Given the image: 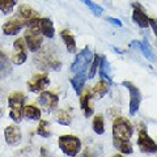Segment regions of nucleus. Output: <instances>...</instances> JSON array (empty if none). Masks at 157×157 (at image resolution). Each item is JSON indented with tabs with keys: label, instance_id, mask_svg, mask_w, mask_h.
I'll list each match as a JSON object with an SVG mask.
<instances>
[{
	"label": "nucleus",
	"instance_id": "obj_1",
	"mask_svg": "<svg viewBox=\"0 0 157 157\" xmlns=\"http://www.w3.org/2000/svg\"><path fill=\"white\" fill-rule=\"evenodd\" d=\"M34 62H36V66L39 70H43V71H51V70L58 71L62 66L58 55L50 47H46L45 50L39 51L36 55V58H34Z\"/></svg>",
	"mask_w": 157,
	"mask_h": 157
},
{
	"label": "nucleus",
	"instance_id": "obj_2",
	"mask_svg": "<svg viewBox=\"0 0 157 157\" xmlns=\"http://www.w3.org/2000/svg\"><path fill=\"white\" fill-rule=\"evenodd\" d=\"M25 26L26 29H30L33 32L41 33L43 37L46 38H52L55 36V29H54V24L50 18L43 17H34V18H29L25 20Z\"/></svg>",
	"mask_w": 157,
	"mask_h": 157
},
{
	"label": "nucleus",
	"instance_id": "obj_3",
	"mask_svg": "<svg viewBox=\"0 0 157 157\" xmlns=\"http://www.w3.org/2000/svg\"><path fill=\"white\" fill-rule=\"evenodd\" d=\"M24 104H25V96L22 92H14L8 97L9 105V117L18 123L24 117Z\"/></svg>",
	"mask_w": 157,
	"mask_h": 157
},
{
	"label": "nucleus",
	"instance_id": "obj_4",
	"mask_svg": "<svg viewBox=\"0 0 157 157\" xmlns=\"http://www.w3.org/2000/svg\"><path fill=\"white\" fill-rule=\"evenodd\" d=\"M132 134H134V127H132L131 122L123 117H117L113 122V137L130 140Z\"/></svg>",
	"mask_w": 157,
	"mask_h": 157
},
{
	"label": "nucleus",
	"instance_id": "obj_5",
	"mask_svg": "<svg viewBox=\"0 0 157 157\" xmlns=\"http://www.w3.org/2000/svg\"><path fill=\"white\" fill-rule=\"evenodd\" d=\"M59 148L67 156H76L81 149V140L75 135H63L58 140Z\"/></svg>",
	"mask_w": 157,
	"mask_h": 157
},
{
	"label": "nucleus",
	"instance_id": "obj_6",
	"mask_svg": "<svg viewBox=\"0 0 157 157\" xmlns=\"http://www.w3.org/2000/svg\"><path fill=\"white\" fill-rule=\"evenodd\" d=\"M92 59H93V52L90 51V48L88 46L84 47L80 52L76 54V58L71 66V71L75 72V73L85 72V70H88V67L90 64Z\"/></svg>",
	"mask_w": 157,
	"mask_h": 157
},
{
	"label": "nucleus",
	"instance_id": "obj_7",
	"mask_svg": "<svg viewBox=\"0 0 157 157\" xmlns=\"http://www.w3.org/2000/svg\"><path fill=\"white\" fill-rule=\"evenodd\" d=\"M137 145H139V149L144 153H156L157 152L156 141L148 135V132L143 127V124L140 127L139 136H137Z\"/></svg>",
	"mask_w": 157,
	"mask_h": 157
},
{
	"label": "nucleus",
	"instance_id": "obj_8",
	"mask_svg": "<svg viewBox=\"0 0 157 157\" xmlns=\"http://www.w3.org/2000/svg\"><path fill=\"white\" fill-rule=\"evenodd\" d=\"M122 85L126 86L130 92V114L135 115L139 111V107L141 104V93L140 89L136 85H134L131 81H123Z\"/></svg>",
	"mask_w": 157,
	"mask_h": 157
},
{
	"label": "nucleus",
	"instance_id": "obj_9",
	"mask_svg": "<svg viewBox=\"0 0 157 157\" xmlns=\"http://www.w3.org/2000/svg\"><path fill=\"white\" fill-rule=\"evenodd\" d=\"M37 101H38V104L41 105V107L46 113H51V111H54L58 107L59 97H58L56 93H54V92H45V90H42Z\"/></svg>",
	"mask_w": 157,
	"mask_h": 157
},
{
	"label": "nucleus",
	"instance_id": "obj_10",
	"mask_svg": "<svg viewBox=\"0 0 157 157\" xmlns=\"http://www.w3.org/2000/svg\"><path fill=\"white\" fill-rule=\"evenodd\" d=\"M26 43H25V39L24 38H17L16 41L13 42V50L14 54L12 56V63L16 66H21L25 63L26 58H28V54H26Z\"/></svg>",
	"mask_w": 157,
	"mask_h": 157
},
{
	"label": "nucleus",
	"instance_id": "obj_11",
	"mask_svg": "<svg viewBox=\"0 0 157 157\" xmlns=\"http://www.w3.org/2000/svg\"><path fill=\"white\" fill-rule=\"evenodd\" d=\"M24 39H25L26 47L33 52H37L38 50H41L42 42H43V36L41 33L33 32L30 29H26L25 34H24Z\"/></svg>",
	"mask_w": 157,
	"mask_h": 157
},
{
	"label": "nucleus",
	"instance_id": "obj_12",
	"mask_svg": "<svg viewBox=\"0 0 157 157\" xmlns=\"http://www.w3.org/2000/svg\"><path fill=\"white\" fill-rule=\"evenodd\" d=\"M50 85V78H48L47 73H38L32 80L28 81V89L30 92H39L45 90L46 88Z\"/></svg>",
	"mask_w": 157,
	"mask_h": 157
},
{
	"label": "nucleus",
	"instance_id": "obj_13",
	"mask_svg": "<svg viewBox=\"0 0 157 157\" xmlns=\"http://www.w3.org/2000/svg\"><path fill=\"white\" fill-rule=\"evenodd\" d=\"M132 9H134L132 11V20H134V22H136L140 28L147 29L149 26V17L144 12V8L139 3H134L132 4Z\"/></svg>",
	"mask_w": 157,
	"mask_h": 157
},
{
	"label": "nucleus",
	"instance_id": "obj_14",
	"mask_svg": "<svg viewBox=\"0 0 157 157\" xmlns=\"http://www.w3.org/2000/svg\"><path fill=\"white\" fill-rule=\"evenodd\" d=\"M21 130L20 127L16 126V124H11L6 127L4 130V139H6V143L9 144V145H16L21 141Z\"/></svg>",
	"mask_w": 157,
	"mask_h": 157
},
{
	"label": "nucleus",
	"instance_id": "obj_15",
	"mask_svg": "<svg viewBox=\"0 0 157 157\" xmlns=\"http://www.w3.org/2000/svg\"><path fill=\"white\" fill-rule=\"evenodd\" d=\"M22 28H25V21H22L18 17H14V18L8 20L3 25V33L6 36H16Z\"/></svg>",
	"mask_w": 157,
	"mask_h": 157
},
{
	"label": "nucleus",
	"instance_id": "obj_16",
	"mask_svg": "<svg viewBox=\"0 0 157 157\" xmlns=\"http://www.w3.org/2000/svg\"><path fill=\"white\" fill-rule=\"evenodd\" d=\"M12 72V63L9 58L6 55V52L0 50V81L7 78Z\"/></svg>",
	"mask_w": 157,
	"mask_h": 157
},
{
	"label": "nucleus",
	"instance_id": "obj_17",
	"mask_svg": "<svg viewBox=\"0 0 157 157\" xmlns=\"http://www.w3.org/2000/svg\"><path fill=\"white\" fill-rule=\"evenodd\" d=\"M93 98V94L90 92H85V93H81V97H80V107L81 110L84 111V115L86 118H89L90 115H93L94 113V109L93 106L90 105V100Z\"/></svg>",
	"mask_w": 157,
	"mask_h": 157
},
{
	"label": "nucleus",
	"instance_id": "obj_18",
	"mask_svg": "<svg viewBox=\"0 0 157 157\" xmlns=\"http://www.w3.org/2000/svg\"><path fill=\"white\" fill-rule=\"evenodd\" d=\"M110 85H111V82L110 81H107V80H104V78H101L100 81L97 82V84L94 85V88H93V90H92V94L93 97H96V98H101V97H104L107 92L110 90Z\"/></svg>",
	"mask_w": 157,
	"mask_h": 157
},
{
	"label": "nucleus",
	"instance_id": "obj_19",
	"mask_svg": "<svg viewBox=\"0 0 157 157\" xmlns=\"http://www.w3.org/2000/svg\"><path fill=\"white\" fill-rule=\"evenodd\" d=\"M86 76H85V72H77L73 78H71V84L73 86V89L77 94H81L82 93V88L85 85V80H86Z\"/></svg>",
	"mask_w": 157,
	"mask_h": 157
},
{
	"label": "nucleus",
	"instance_id": "obj_20",
	"mask_svg": "<svg viewBox=\"0 0 157 157\" xmlns=\"http://www.w3.org/2000/svg\"><path fill=\"white\" fill-rule=\"evenodd\" d=\"M60 37L63 38V42H64V45L67 47V51L71 52V54H75L76 52V39H75V37H73L68 30H62Z\"/></svg>",
	"mask_w": 157,
	"mask_h": 157
},
{
	"label": "nucleus",
	"instance_id": "obj_21",
	"mask_svg": "<svg viewBox=\"0 0 157 157\" xmlns=\"http://www.w3.org/2000/svg\"><path fill=\"white\" fill-rule=\"evenodd\" d=\"M113 144H114V147L121 152V153H124V155L132 153V145L130 143V140L114 139V137H113Z\"/></svg>",
	"mask_w": 157,
	"mask_h": 157
},
{
	"label": "nucleus",
	"instance_id": "obj_22",
	"mask_svg": "<svg viewBox=\"0 0 157 157\" xmlns=\"http://www.w3.org/2000/svg\"><path fill=\"white\" fill-rule=\"evenodd\" d=\"M17 14L20 17H21L22 20H29V18H34V17H38V13L37 11H34V9L32 7H29V6H20L18 9H17Z\"/></svg>",
	"mask_w": 157,
	"mask_h": 157
},
{
	"label": "nucleus",
	"instance_id": "obj_23",
	"mask_svg": "<svg viewBox=\"0 0 157 157\" xmlns=\"http://www.w3.org/2000/svg\"><path fill=\"white\" fill-rule=\"evenodd\" d=\"M24 115H25L28 119L39 121L41 119V110L34 105H28V106H24Z\"/></svg>",
	"mask_w": 157,
	"mask_h": 157
},
{
	"label": "nucleus",
	"instance_id": "obj_24",
	"mask_svg": "<svg viewBox=\"0 0 157 157\" xmlns=\"http://www.w3.org/2000/svg\"><path fill=\"white\" fill-rule=\"evenodd\" d=\"M55 121L59 124L63 126H70L72 122V115L68 110H58L55 114Z\"/></svg>",
	"mask_w": 157,
	"mask_h": 157
},
{
	"label": "nucleus",
	"instance_id": "obj_25",
	"mask_svg": "<svg viewBox=\"0 0 157 157\" xmlns=\"http://www.w3.org/2000/svg\"><path fill=\"white\" fill-rule=\"evenodd\" d=\"M100 73H101V78H104V80H107L111 82V77H110V66L109 63H107L106 58L102 56L101 60H100Z\"/></svg>",
	"mask_w": 157,
	"mask_h": 157
},
{
	"label": "nucleus",
	"instance_id": "obj_26",
	"mask_svg": "<svg viewBox=\"0 0 157 157\" xmlns=\"http://www.w3.org/2000/svg\"><path fill=\"white\" fill-rule=\"evenodd\" d=\"M92 127H93V131L98 135H102L105 132V122H104V117L102 115H96L93 118V122H92Z\"/></svg>",
	"mask_w": 157,
	"mask_h": 157
},
{
	"label": "nucleus",
	"instance_id": "obj_27",
	"mask_svg": "<svg viewBox=\"0 0 157 157\" xmlns=\"http://www.w3.org/2000/svg\"><path fill=\"white\" fill-rule=\"evenodd\" d=\"M37 134L42 137H50L51 136V130L48 122L45 119H39V124L37 127Z\"/></svg>",
	"mask_w": 157,
	"mask_h": 157
},
{
	"label": "nucleus",
	"instance_id": "obj_28",
	"mask_svg": "<svg viewBox=\"0 0 157 157\" xmlns=\"http://www.w3.org/2000/svg\"><path fill=\"white\" fill-rule=\"evenodd\" d=\"M100 60H101V56L100 55H97V54H94L93 55V59H92V62H90V67H89V70H88V78H93L96 75V72L98 70V66H100Z\"/></svg>",
	"mask_w": 157,
	"mask_h": 157
},
{
	"label": "nucleus",
	"instance_id": "obj_29",
	"mask_svg": "<svg viewBox=\"0 0 157 157\" xmlns=\"http://www.w3.org/2000/svg\"><path fill=\"white\" fill-rule=\"evenodd\" d=\"M16 4H17V0H0V11L6 14L11 13Z\"/></svg>",
	"mask_w": 157,
	"mask_h": 157
},
{
	"label": "nucleus",
	"instance_id": "obj_30",
	"mask_svg": "<svg viewBox=\"0 0 157 157\" xmlns=\"http://www.w3.org/2000/svg\"><path fill=\"white\" fill-rule=\"evenodd\" d=\"M134 45H136L137 47H139L140 50L143 51V54H144V55L148 58V59H152V60L155 59L153 54H152V50L149 48V46L147 45V42H137V41H135V42H134Z\"/></svg>",
	"mask_w": 157,
	"mask_h": 157
},
{
	"label": "nucleus",
	"instance_id": "obj_31",
	"mask_svg": "<svg viewBox=\"0 0 157 157\" xmlns=\"http://www.w3.org/2000/svg\"><path fill=\"white\" fill-rule=\"evenodd\" d=\"M81 2H84L86 6L90 8V11L96 14V16H101V14H102V11H104V9H102V7L98 6V4L90 2V0H81Z\"/></svg>",
	"mask_w": 157,
	"mask_h": 157
},
{
	"label": "nucleus",
	"instance_id": "obj_32",
	"mask_svg": "<svg viewBox=\"0 0 157 157\" xmlns=\"http://www.w3.org/2000/svg\"><path fill=\"white\" fill-rule=\"evenodd\" d=\"M149 26L153 29V33L157 38V20L156 18H149Z\"/></svg>",
	"mask_w": 157,
	"mask_h": 157
},
{
	"label": "nucleus",
	"instance_id": "obj_33",
	"mask_svg": "<svg viewBox=\"0 0 157 157\" xmlns=\"http://www.w3.org/2000/svg\"><path fill=\"white\" fill-rule=\"evenodd\" d=\"M107 21H109L111 25H115V26H118V28H121L122 26V22H121V20H118V18H113V17H107L106 18Z\"/></svg>",
	"mask_w": 157,
	"mask_h": 157
},
{
	"label": "nucleus",
	"instance_id": "obj_34",
	"mask_svg": "<svg viewBox=\"0 0 157 157\" xmlns=\"http://www.w3.org/2000/svg\"><path fill=\"white\" fill-rule=\"evenodd\" d=\"M41 153H42V155H46L47 152H46V149H45V148H41Z\"/></svg>",
	"mask_w": 157,
	"mask_h": 157
},
{
	"label": "nucleus",
	"instance_id": "obj_35",
	"mask_svg": "<svg viewBox=\"0 0 157 157\" xmlns=\"http://www.w3.org/2000/svg\"><path fill=\"white\" fill-rule=\"evenodd\" d=\"M2 114H3V109L0 107V118H2Z\"/></svg>",
	"mask_w": 157,
	"mask_h": 157
}]
</instances>
